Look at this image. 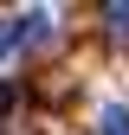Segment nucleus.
<instances>
[{
	"mask_svg": "<svg viewBox=\"0 0 129 135\" xmlns=\"http://www.w3.org/2000/svg\"><path fill=\"white\" fill-rule=\"evenodd\" d=\"M52 32H58V20H52L45 7H32V13H20V39H26V45H45Z\"/></svg>",
	"mask_w": 129,
	"mask_h": 135,
	"instance_id": "obj_1",
	"label": "nucleus"
},
{
	"mask_svg": "<svg viewBox=\"0 0 129 135\" xmlns=\"http://www.w3.org/2000/svg\"><path fill=\"white\" fill-rule=\"evenodd\" d=\"M97 135H129V109H116V103H110L103 116H97Z\"/></svg>",
	"mask_w": 129,
	"mask_h": 135,
	"instance_id": "obj_2",
	"label": "nucleus"
},
{
	"mask_svg": "<svg viewBox=\"0 0 129 135\" xmlns=\"http://www.w3.org/2000/svg\"><path fill=\"white\" fill-rule=\"evenodd\" d=\"M103 20H110V32H123V39H129V0H116V7H103Z\"/></svg>",
	"mask_w": 129,
	"mask_h": 135,
	"instance_id": "obj_3",
	"label": "nucleus"
},
{
	"mask_svg": "<svg viewBox=\"0 0 129 135\" xmlns=\"http://www.w3.org/2000/svg\"><path fill=\"white\" fill-rule=\"evenodd\" d=\"M13 45H20V20H7V26H0V58H7Z\"/></svg>",
	"mask_w": 129,
	"mask_h": 135,
	"instance_id": "obj_4",
	"label": "nucleus"
}]
</instances>
